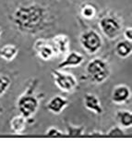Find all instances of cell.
<instances>
[{
    "label": "cell",
    "mask_w": 132,
    "mask_h": 148,
    "mask_svg": "<svg viewBox=\"0 0 132 148\" xmlns=\"http://www.w3.org/2000/svg\"><path fill=\"white\" fill-rule=\"evenodd\" d=\"M89 136H92V137H102L103 134H102V132H90Z\"/></svg>",
    "instance_id": "cell-23"
},
{
    "label": "cell",
    "mask_w": 132,
    "mask_h": 148,
    "mask_svg": "<svg viewBox=\"0 0 132 148\" xmlns=\"http://www.w3.org/2000/svg\"><path fill=\"white\" fill-rule=\"evenodd\" d=\"M52 75L56 85L65 92H72L78 87V81L73 74L62 71L61 69H52Z\"/></svg>",
    "instance_id": "cell-4"
},
{
    "label": "cell",
    "mask_w": 132,
    "mask_h": 148,
    "mask_svg": "<svg viewBox=\"0 0 132 148\" xmlns=\"http://www.w3.org/2000/svg\"><path fill=\"white\" fill-rule=\"evenodd\" d=\"M17 106L20 113L27 119H30L39 108V99L28 90L18 99Z\"/></svg>",
    "instance_id": "cell-3"
},
{
    "label": "cell",
    "mask_w": 132,
    "mask_h": 148,
    "mask_svg": "<svg viewBox=\"0 0 132 148\" xmlns=\"http://www.w3.org/2000/svg\"><path fill=\"white\" fill-rule=\"evenodd\" d=\"M99 28L107 38L115 39L121 32L122 24L116 17L112 15H106L103 16L100 20Z\"/></svg>",
    "instance_id": "cell-6"
},
{
    "label": "cell",
    "mask_w": 132,
    "mask_h": 148,
    "mask_svg": "<svg viewBox=\"0 0 132 148\" xmlns=\"http://www.w3.org/2000/svg\"><path fill=\"white\" fill-rule=\"evenodd\" d=\"M1 34H2V29L0 28V35H1Z\"/></svg>",
    "instance_id": "cell-24"
},
{
    "label": "cell",
    "mask_w": 132,
    "mask_h": 148,
    "mask_svg": "<svg viewBox=\"0 0 132 148\" xmlns=\"http://www.w3.org/2000/svg\"><path fill=\"white\" fill-rule=\"evenodd\" d=\"M11 84V80L7 75H0V96H2Z\"/></svg>",
    "instance_id": "cell-19"
},
{
    "label": "cell",
    "mask_w": 132,
    "mask_h": 148,
    "mask_svg": "<svg viewBox=\"0 0 132 148\" xmlns=\"http://www.w3.org/2000/svg\"><path fill=\"white\" fill-rule=\"evenodd\" d=\"M56 56L66 55L69 50L70 41L69 38L65 34H57L51 41Z\"/></svg>",
    "instance_id": "cell-10"
},
{
    "label": "cell",
    "mask_w": 132,
    "mask_h": 148,
    "mask_svg": "<svg viewBox=\"0 0 132 148\" xmlns=\"http://www.w3.org/2000/svg\"><path fill=\"white\" fill-rule=\"evenodd\" d=\"M123 34H124V37L127 41L131 42L132 41V28L131 27L127 28L124 31V32H123Z\"/></svg>",
    "instance_id": "cell-22"
},
{
    "label": "cell",
    "mask_w": 132,
    "mask_h": 148,
    "mask_svg": "<svg viewBox=\"0 0 132 148\" xmlns=\"http://www.w3.org/2000/svg\"><path fill=\"white\" fill-rule=\"evenodd\" d=\"M26 121L27 119L24 118L21 114L13 117L12 119L10 120V127L13 132H15L17 134L23 132L26 129Z\"/></svg>",
    "instance_id": "cell-15"
},
{
    "label": "cell",
    "mask_w": 132,
    "mask_h": 148,
    "mask_svg": "<svg viewBox=\"0 0 132 148\" xmlns=\"http://www.w3.org/2000/svg\"><path fill=\"white\" fill-rule=\"evenodd\" d=\"M11 20L20 32L35 34L47 27L49 14L42 5L30 3L18 7L12 14Z\"/></svg>",
    "instance_id": "cell-1"
},
{
    "label": "cell",
    "mask_w": 132,
    "mask_h": 148,
    "mask_svg": "<svg viewBox=\"0 0 132 148\" xmlns=\"http://www.w3.org/2000/svg\"><path fill=\"white\" fill-rule=\"evenodd\" d=\"M45 135H46L47 137H50V138H61V137L65 136V134H64L60 130H58L57 128L51 127L46 131Z\"/></svg>",
    "instance_id": "cell-21"
},
{
    "label": "cell",
    "mask_w": 132,
    "mask_h": 148,
    "mask_svg": "<svg viewBox=\"0 0 132 148\" xmlns=\"http://www.w3.org/2000/svg\"><path fill=\"white\" fill-rule=\"evenodd\" d=\"M80 43L88 54L93 55L102 48L103 39L99 32L94 30H89L80 35Z\"/></svg>",
    "instance_id": "cell-5"
},
{
    "label": "cell",
    "mask_w": 132,
    "mask_h": 148,
    "mask_svg": "<svg viewBox=\"0 0 132 148\" xmlns=\"http://www.w3.org/2000/svg\"><path fill=\"white\" fill-rule=\"evenodd\" d=\"M67 135L69 137H80L84 133V128L82 126H75L67 123Z\"/></svg>",
    "instance_id": "cell-18"
},
{
    "label": "cell",
    "mask_w": 132,
    "mask_h": 148,
    "mask_svg": "<svg viewBox=\"0 0 132 148\" xmlns=\"http://www.w3.org/2000/svg\"><path fill=\"white\" fill-rule=\"evenodd\" d=\"M106 136L110 137V138H120V137H124L125 136V132L121 129V127L115 126V127L111 128L107 132Z\"/></svg>",
    "instance_id": "cell-20"
},
{
    "label": "cell",
    "mask_w": 132,
    "mask_h": 148,
    "mask_svg": "<svg viewBox=\"0 0 132 148\" xmlns=\"http://www.w3.org/2000/svg\"><path fill=\"white\" fill-rule=\"evenodd\" d=\"M18 53H19V48L12 44H7L0 48V58L7 62L12 61L17 57Z\"/></svg>",
    "instance_id": "cell-13"
},
{
    "label": "cell",
    "mask_w": 132,
    "mask_h": 148,
    "mask_svg": "<svg viewBox=\"0 0 132 148\" xmlns=\"http://www.w3.org/2000/svg\"><path fill=\"white\" fill-rule=\"evenodd\" d=\"M69 105V99L61 95H56L49 100L46 108L54 114H60L67 106Z\"/></svg>",
    "instance_id": "cell-11"
},
{
    "label": "cell",
    "mask_w": 132,
    "mask_h": 148,
    "mask_svg": "<svg viewBox=\"0 0 132 148\" xmlns=\"http://www.w3.org/2000/svg\"><path fill=\"white\" fill-rule=\"evenodd\" d=\"M97 10L93 5L90 3H86L81 6L80 14L83 18H87V20H92L95 16H96Z\"/></svg>",
    "instance_id": "cell-17"
},
{
    "label": "cell",
    "mask_w": 132,
    "mask_h": 148,
    "mask_svg": "<svg viewBox=\"0 0 132 148\" xmlns=\"http://www.w3.org/2000/svg\"><path fill=\"white\" fill-rule=\"evenodd\" d=\"M116 119L123 128H130L132 126V113L129 110L117 111Z\"/></svg>",
    "instance_id": "cell-16"
},
{
    "label": "cell",
    "mask_w": 132,
    "mask_h": 148,
    "mask_svg": "<svg viewBox=\"0 0 132 148\" xmlns=\"http://www.w3.org/2000/svg\"><path fill=\"white\" fill-rule=\"evenodd\" d=\"M85 60V57L79 52H75V51H71V52H67L66 58H64L63 61H61L58 64L57 69H63L67 68H76L80 66Z\"/></svg>",
    "instance_id": "cell-9"
},
{
    "label": "cell",
    "mask_w": 132,
    "mask_h": 148,
    "mask_svg": "<svg viewBox=\"0 0 132 148\" xmlns=\"http://www.w3.org/2000/svg\"><path fill=\"white\" fill-rule=\"evenodd\" d=\"M116 53L120 58H129L132 53V45L131 42L127 40H123L118 42L116 45Z\"/></svg>",
    "instance_id": "cell-14"
},
{
    "label": "cell",
    "mask_w": 132,
    "mask_h": 148,
    "mask_svg": "<svg viewBox=\"0 0 132 148\" xmlns=\"http://www.w3.org/2000/svg\"><path fill=\"white\" fill-rule=\"evenodd\" d=\"M83 103L85 108L88 110L92 111L93 113L101 115L103 113V106L101 105V101L98 98V96L92 92H87L84 95Z\"/></svg>",
    "instance_id": "cell-12"
},
{
    "label": "cell",
    "mask_w": 132,
    "mask_h": 148,
    "mask_svg": "<svg viewBox=\"0 0 132 148\" xmlns=\"http://www.w3.org/2000/svg\"><path fill=\"white\" fill-rule=\"evenodd\" d=\"M33 49L38 57L44 61L51 60L56 56V52H54L51 42H48L44 39H38L34 43Z\"/></svg>",
    "instance_id": "cell-7"
},
{
    "label": "cell",
    "mask_w": 132,
    "mask_h": 148,
    "mask_svg": "<svg viewBox=\"0 0 132 148\" xmlns=\"http://www.w3.org/2000/svg\"><path fill=\"white\" fill-rule=\"evenodd\" d=\"M131 97L130 88L126 84H119L114 88L111 95V100L116 105H124Z\"/></svg>",
    "instance_id": "cell-8"
},
{
    "label": "cell",
    "mask_w": 132,
    "mask_h": 148,
    "mask_svg": "<svg viewBox=\"0 0 132 148\" xmlns=\"http://www.w3.org/2000/svg\"><path fill=\"white\" fill-rule=\"evenodd\" d=\"M86 72L93 82L103 83L110 76L111 69L106 60L101 58H95L87 64Z\"/></svg>",
    "instance_id": "cell-2"
}]
</instances>
